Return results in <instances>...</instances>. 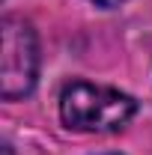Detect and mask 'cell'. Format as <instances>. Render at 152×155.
Wrapping results in <instances>:
<instances>
[{"mask_svg":"<svg viewBox=\"0 0 152 155\" xmlns=\"http://www.w3.org/2000/svg\"><path fill=\"white\" fill-rule=\"evenodd\" d=\"M137 114L128 93L90 81H72L60 93V119L72 131H116Z\"/></svg>","mask_w":152,"mask_h":155,"instance_id":"6da1fadb","label":"cell"},{"mask_svg":"<svg viewBox=\"0 0 152 155\" xmlns=\"http://www.w3.org/2000/svg\"><path fill=\"white\" fill-rule=\"evenodd\" d=\"M3 48H0V96L15 101L33 93L39 78V39L30 21L6 15L0 21Z\"/></svg>","mask_w":152,"mask_h":155,"instance_id":"7a4b0ae2","label":"cell"},{"mask_svg":"<svg viewBox=\"0 0 152 155\" xmlns=\"http://www.w3.org/2000/svg\"><path fill=\"white\" fill-rule=\"evenodd\" d=\"M95 6H104V9H114V6H119V3H125V0H93Z\"/></svg>","mask_w":152,"mask_h":155,"instance_id":"3957f363","label":"cell"}]
</instances>
